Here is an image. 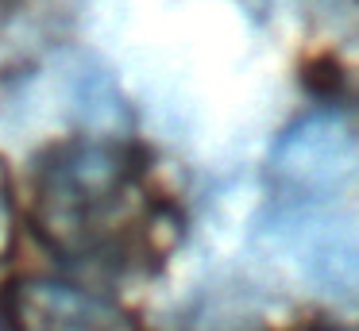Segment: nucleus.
<instances>
[{
  "label": "nucleus",
  "instance_id": "f257e3e1",
  "mask_svg": "<svg viewBox=\"0 0 359 331\" xmlns=\"http://www.w3.org/2000/svg\"><path fill=\"white\" fill-rule=\"evenodd\" d=\"M151 169L132 135L50 139L32 166V227L55 258L74 266H135V220L124 208Z\"/></svg>",
  "mask_w": 359,
  "mask_h": 331
},
{
  "label": "nucleus",
  "instance_id": "f03ea898",
  "mask_svg": "<svg viewBox=\"0 0 359 331\" xmlns=\"http://www.w3.org/2000/svg\"><path fill=\"white\" fill-rule=\"evenodd\" d=\"M251 239L305 289L359 304V220L336 200L278 197L251 220Z\"/></svg>",
  "mask_w": 359,
  "mask_h": 331
},
{
  "label": "nucleus",
  "instance_id": "7ed1b4c3",
  "mask_svg": "<svg viewBox=\"0 0 359 331\" xmlns=\"http://www.w3.org/2000/svg\"><path fill=\"white\" fill-rule=\"evenodd\" d=\"M278 197L340 200L359 189V120L344 104H317L297 115L266 154Z\"/></svg>",
  "mask_w": 359,
  "mask_h": 331
},
{
  "label": "nucleus",
  "instance_id": "20e7f679",
  "mask_svg": "<svg viewBox=\"0 0 359 331\" xmlns=\"http://www.w3.org/2000/svg\"><path fill=\"white\" fill-rule=\"evenodd\" d=\"M0 331H140L116 300L55 277H20L0 289Z\"/></svg>",
  "mask_w": 359,
  "mask_h": 331
},
{
  "label": "nucleus",
  "instance_id": "39448f33",
  "mask_svg": "<svg viewBox=\"0 0 359 331\" xmlns=\"http://www.w3.org/2000/svg\"><path fill=\"white\" fill-rule=\"evenodd\" d=\"M297 81L302 89L309 92L317 104H344L351 89V77H348V66L340 62V54L332 50H317L297 66Z\"/></svg>",
  "mask_w": 359,
  "mask_h": 331
},
{
  "label": "nucleus",
  "instance_id": "423d86ee",
  "mask_svg": "<svg viewBox=\"0 0 359 331\" xmlns=\"http://www.w3.org/2000/svg\"><path fill=\"white\" fill-rule=\"evenodd\" d=\"M12 251V185H8V169L0 162V262Z\"/></svg>",
  "mask_w": 359,
  "mask_h": 331
}]
</instances>
